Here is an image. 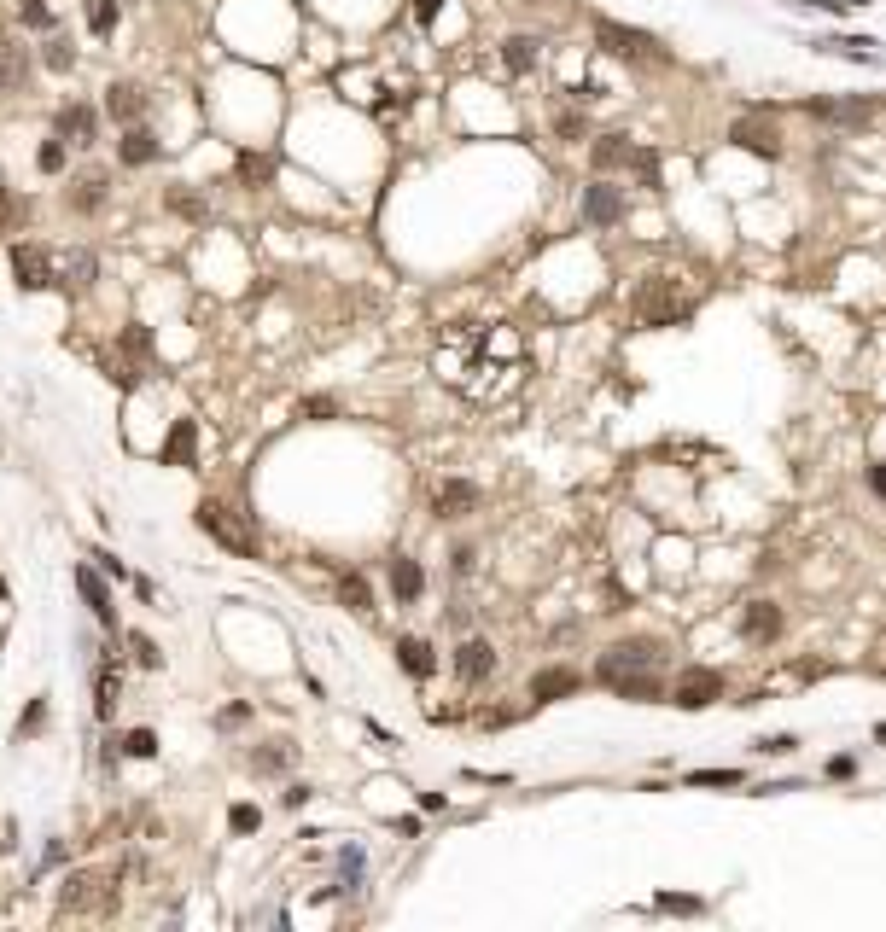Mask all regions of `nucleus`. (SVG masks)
Listing matches in <instances>:
<instances>
[{
	"label": "nucleus",
	"mask_w": 886,
	"mask_h": 932,
	"mask_svg": "<svg viewBox=\"0 0 886 932\" xmlns=\"http://www.w3.org/2000/svg\"><path fill=\"white\" fill-rule=\"evenodd\" d=\"M193 519H199V531L205 536H216V542H222V548H228V554H239V560H257V554H263V536L251 531V525H245V519H239L234 507H222V501H199V513H193Z\"/></svg>",
	"instance_id": "f257e3e1"
},
{
	"label": "nucleus",
	"mask_w": 886,
	"mask_h": 932,
	"mask_svg": "<svg viewBox=\"0 0 886 932\" xmlns=\"http://www.w3.org/2000/svg\"><path fill=\"white\" fill-rule=\"evenodd\" d=\"M595 41H601L613 59H630V65H665V59H671L659 35L630 30V24H618V18H601V24H595Z\"/></svg>",
	"instance_id": "f03ea898"
},
{
	"label": "nucleus",
	"mask_w": 886,
	"mask_h": 932,
	"mask_svg": "<svg viewBox=\"0 0 886 932\" xmlns=\"http://www.w3.org/2000/svg\"><path fill=\"white\" fill-rule=\"evenodd\" d=\"M659 665H665V647H659L653 635H636V641L607 647L601 665H595V676H601V682H618V676H630V670H659Z\"/></svg>",
	"instance_id": "7ed1b4c3"
},
{
	"label": "nucleus",
	"mask_w": 886,
	"mask_h": 932,
	"mask_svg": "<svg viewBox=\"0 0 886 932\" xmlns=\"http://www.w3.org/2000/svg\"><path fill=\"white\" fill-rule=\"evenodd\" d=\"M636 321L642 327H671V321H688V298L677 292V280H648L636 292Z\"/></svg>",
	"instance_id": "20e7f679"
},
{
	"label": "nucleus",
	"mask_w": 886,
	"mask_h": 932,
	"mask_svg": "<svg viewBox=\"0 0 886 932\" xmlns=\"http://www.w3.org/2000/svg\"><path fill=\"white\" fill-rule=\"evenodd\" d=\"M712 699H723V670H682L671 688V705L682 711H706Z\"/></svg>",
	"instance_id": "39448f33"
},
{
	"label": "nucleus",
	"mask_w": 886,
	"mask_h": 932,
	"mask_svg": "<svg viewBox=\"0 0 886 932\" xmlns=\"http://www.w3.org/2000/svg\"><path fill=\"white\" fill-rule=\"evenodd\" d=\"M105 193H111V175H105V169H82V175L65 187V210L70 216H100Z\"/></svg>",
	"instance_id": "423d86ee"
},
{
	"label": "nucleus",
	"mask_w": 886,
	"mask_h": 932,
	"mask_svg": "<svg viewBox=\"0 0 886 932\" xmlns=\"http://www.w3.org/2000/svg\"><path fill=\"white\" fill-rule=\"evenodd\" d=\"M478 501H484V490L473 478H443L438 496H432V513L438 519H467V513H478Z\"/></svg>",
	"instance_id": "0eeeda50"
},
{
	"label": "nucleus",
	"mask_w": 886,
	"mask_h": 932,
	"mask_svg": "<svg viewBox=\"0 0 886 932\" xmlns=\"http://www.w3.org/2000/svg\"><path fill=\"white\" fill-rule=\"evenodd\" d=\"M583 222H589V228H618V222H624V193H618L613 181L583 187Z\"/></svg>",
	"instance_id": "6e6552de"
},
{
	"label": "nucleus",
	"mask_w": 886,
	"mask_h": 932,
	"mask_svg": "<svg viewBox=\"0 0 886 932\" xmlns=\"http://www.w3.org/2000/svg\"><path fill=\"white\" fill-rule=\"evenodd\" d=\"M158 152H164V140L146 129V123H129V129H123V140H117V164H123V169L158 164Z\"/></svg>",
	"instance_id": "1a4fd4ad"
},
{
	"label": "nucleus",
	"mask_w": 886,
	"mask_h": 932,
	"mask_svg": "<svg viewBox=\"0 0 886 932\" xmlns=\"http://www.w3.org/2000/svg\"><path fill=\"white\" fill-rule=\"evenodd\" d=\"M105 117H111L117 129L140 123V117H146V88H140V82H111V88H105Z\"/></svg>",
	"instance_id": "9d476101"
},
{
	"label": "nucleus",
	"mask_w": 886,
	"mask_h": 932,
	"mask_svg": "<svg viewBox=\"0 0 886 932\" xmlns=\"http://www.w3.org/2000/svg\"><path fill=\"white\" fill-rule=\"evenodd\" d=\"M729 140H735V146H741V152H758V158H770V164H776V158H782V134L770 129V123H764V117H741V123H735V129H729Z\"/></svg>",
	"instance_id": "9b49d317"
},
{
	"label": "nucleus",
	"mask_w": 886,
	"mask_h": 932,
	"mask_svg": "<svg viewBox=\"0 0 886 932\" xmlns=\"http://www.w3.org/2000/svg\"><path fill=\"white\" fill-rule=\"evenodd\" d=\"M12 274L24 292H41V286H53V257L41 245H12Z\"/></svg>",
	"instance_id": "f8f14e48"
},
{
	"label": "nucleus",
	"mask_w": 886,
	"mask_h": 932,
	"mask_svg": "<svg viewBox=\"0 0 886 932\" xmlns=\"http://www.w3.org/2000/svg\"><path fill=\"white\" fill-rule=\"evenodd\" d=\"M589 164H595V175L630 169V164H636V140H630V134H595V146H589Z\"/></svg>",
	"instance_id": "ddd939ff"
},
{
	"label": "nucleus",
	"mask_w": 886,
	"mask_h": 932,
	"mask_svg": "<svg viewBox=\"0 0 886 932\" xmlns=\"http://www.w3.org/2000/svg\"><path fill=\"white\" fill-rule=\"evenodd\" d=\"M59 140H76V146H100V117H94V105H65L59 111V123H53Z\"/></svg>",
	"instance_id": "4468645a"
},
{
	"label": "nucleus",
	"mask_w": 886,
	"mask_h": 932,
	"mask_svg": "<svg viewBox=\"0 0 886 932\" xmlns=\"http://www.w3.org/2000/svg\"><path fill=\"white\" fill-rule=\"evenodd\" d=\"M741 635L747 641H776L782 635V606L776 600H747L741 606Z\"/></svg>",
	"instance_id": "2eb2a0df"
},
{
	"label": "nucleus",
	"mask_w": 886,
	"mask_h": 932,
	"mask_svg": "<svg viewBox=\"0 0 886 932\" xmlns=\"http://www.w3.org/2000/svg\"><path fill=\"white\" fill-rule=\"evenodd\" d=\"M455 670H461V682H484V676L496 670V647H490L484 635H467V641L455 647Z\"/></svg>",
	"instance_id": "dca6fc26"
},
{
	"label": "nucleus",
	"mask_w": 886,
	"mask_h": 932,
	"mask_svg": "<svg viewBox=\"0 0 886 932\" xmlns=\"http://www.w3.org/2000/svg\"><path fill=\"white\" fill-rule=\"evenodd\" d=\"M70 577H76V589H82V600L94 606V618H100L105 630H117V612H111V589H105V577H100V571H94V566H76Z\"/></svg>",
	"instance_id": "f3484780"
},
{
	"label": "nucleus",
	"mask_w": 886,
	"mask_h": 932,
	"mask_svg": "<svg viewBox=\"0 0 886 932\" xmlns=\"http://www.w3.org/2000/svg\"><path fill=\"white\" fill-rule=\"evenodd\" d=\"M385 577H391V595H397V606H414V600L426 595V571H420V560H409V554H397Z\"/></svg>",
	"instance_id": "a211bd4d"
},
{
	"label": "nucleus",
	"mask_w": 886,
	"mask_h": 932,
	"mask_svg": "<svg viewBox=\"0 0 886 932\" xmlns=\"http://www.w3.org/2000/svg\"><path fill=\"white\" fill-rule=\"evenodd\" d=\"M811 111L828 117V123H840V129H869L875 123V105L869 100H811Z\"/></svg>",
	"instance_id": "6ab92c4d"
},
{
	"label": "nucleus",
	"mask_w": 886,
	"mask_h": 932,
	"mask_svg": "<svg viewBox=\"0 0 886 932\" xmlns=\"http://www.w3.org/2000/svg\"><path fill=\"white\" fill-rule=\"evenodd\" d=\"M578 670H566V665H548V670H537L531 676V699L537 705H548V699H566V694H578Z\"/></svg>",
	"instance_id": "aec40b11"
},
{
	"label": "nucleus",
	"mask_w": 886,
	"mask_h": 932,
	"mask_svg": "<svg viewBox=\"0 0 886 932\" xmlns=\"http://www.w3.org/2000/svg\"><path fill=\"white\" fill-rule=\"evenodd\" d=\"M397 665L409 670L414 682H426V676L438 670V653H432V641H420V635H397Z\"/></svg>",
	"instance_id": "412c9836"
},
{
	"label": "nucleus",
	"mask_w": 886,
	"mask_h": 932,
	"mask_svg": "<svg viewBox=\"0 0 886 932\" xmlns=\"http://www.w3.org/2000/svg\"><path fill=\"white\" fill-rule=\"evenodd\" d=\"M251 775H286L292 769V740H269V746H257L251 758H245Z\"/></svg>",
	"instance_id": "4be33fe9"
},
{
	"label": "nucleus",
	"mask_w": 886,
	"mask_h": 932,
	"mask_svg": "<svg viewBox=\"0 0 886 932\" xmlns=\"http://www.w3.org/2000/svg\"><path fill=\"white\" fill-rule=\"evenodd\" d=\"M822 53H840V59H857V65H881V41H869V35H834V41H822Z\"/></svg>",
	"instance_id": "5701e85b"
},
{
	"label": "nucleus",
	"mask_w": 886,
	"mask_h": 932,
	"mask_svg": "<svg viewBox=\"0 0 886 932\" xmlns=\"http://www.w3.org/2000/svg\"><path fill=\"white\" fill-rule=\"evenodd\" d=\"M537 53H543L537 35H508V41H502V65H508L513 76H531V70H537Z\"/></svg>",
	"instance_id": "b1692460"
},
{
	"label": "nucleus",
	"mask_w": 886,
	"mask_h": 932,
	"mask_svg": "<svg viewBox=\"0 0 886 932\" xmlns=\"http://www.w3.org/2000/svg\"><path fill=\"white\" fill-rule=\"evenodd\" d=\"M607 688H613L618 699H642V705H648V699H665V688H659L653 670H630V676H618V682H607Z\"/></svg>",
	"instance_id": "393cba45"
},
{
	"label": "nucleus",
	"mask_w": 886,
	"mask_h": 932,
	"mask_svg": "<svg viewBox=\"0 0 886 932\" xmlns=\"http://www.w3.org/2000/svg\"><path fill=\"white\" fill-rule=\"evenodd\" d=\"M193 443H199V426L193 420H175L170 443H164V466H193Z\"/></svg>",
	"instance_id": "a878e982"
},
{
	"label": "nucleus",
	"mask_w": 886,
	"mask_h": 932,
	"mask_svg": "<svg viewBox=\"0 0 886 932\" xmlns=\"http://www.w3.org/2000/svg\"><path fill=\"white\" fill-rule=\"evenodd\" d=\"M164 204H170V216H181V222H210V204L193 193V187H170L164 193Z\"/></svg>",
	"instance_id": "bb28decb"
},
{
	"label": "nucleus",
	"mask_w": 886,
	"mask_h": 932,
	"mask_svg": "<svg viewBox=\"0 0 886 932\" xmlns=\"http://www.w3.org/2000/svg\"><path fill=\"white\" fill-rule=\"evenodd\" d=\"M41 65L53 70V76H70V70H76V47H70L65 35H47V41H41Z\"/></svg>",
	"instance_id": "cd10ccee"
},
{
	"label": "nucleus",
	"mask_w": 886,
	"mask_h": 932,
	"mask_svg": "<svg viewBox=\"0 0 886 932\" xmlns=\"http://www.w3.org/2000/svg\"><path fill=\"white\" fill-rule=\"evenodd\" d=\"M24 82H30V59H24L18 47H0V88H6V94H18Z\"/></svg>",
	"instance_id": "c85d7f7f"
},
{
	"label": "nucleus",
	"mask_w": 886,
	"mask_h": 932,
	"mask_svg": "<svg viewBox=\"0 0 886 932\" xmlns=\"http://www.w3.org/2000/svg\"><path fill=\"white\" fill-rule=\"evenodd\" d=\"M65 140H59V134H47V140H41V152H35V169H41V175H65Z\"/></svg>",
	"instance_id": "c756f323"
},
{
	"label": "nucleus",
	"mask_w": 886,
	"mask_h": 932,
	"mask_svg": "<svg viewBox=\"0 0 886 932\" xmlns=\"http://www.w3.org/2000/svg\"><path fill=\"white\" fill-rule=\"evenodd\" d=\"M94 274H100L94 251H70V263H65V286H94Z\"/></svg>",
	"instance_id": "7c9ffc66"
},
{
	"label": "nucleus",
	"mask_w": 886,
	"mask_h": 932,
	"mask_svg": "<svg viewBox=\"0 0 886 932\" xmlns=\"http://www.w3.org/2000/svg\"><path fill=\"white\" fill-rule=\"evenodd\" d=\"M339 600L350 606V612H368V606H374V600H368V577H356V571L339 577Z\"/></svg>",
	"instance_id": "2f4dec72"
},
{
	"label": "nucleus",
	"mask_w": 886,
	"mask_h": 932,
	"mask_svg": "<svg viewBox=\"0 0 886 932\" xmlns=\"http://www.w3.org/2000/svg\"><path fill=\"white\" fill-rule=\"evenodd\" d=\"M88 30H94V35L117 30V0H88Z\"/></svg>",
	"instance_id": "473e14b6"
},
{
	"label": "nucleus",
	"mask_w": 886,
	"mask_h": 932,
	"mask_svg": "<svg viewBox=\"0 0 886 932\" xmlns=\"http://www.w3.org/2000/svg\"><path fill=\"white\" fill-rule=\"evenodd\" d=\"M554 134H560V140H583V134H589V117H583V111H554Z\"/></svg>",
	"instance_id": "72a5a7b5"
},
{
	"label": "nucleus",
	"mask_w": 886,
	"mask_h": 932,
	"mask_svg": "<svg viewBox=\"0 0 886 932\" xmlns=\"http://www.w3.org/2000/svg\"><path fill=\"white\" fill-rule=\"evenodd\" d=\"M94 711H100V717H111V711H117V694H123V682H117V676H111V670H100V688H94Z\"/></svg>",
	"instance_id": "f704fd0d"
},
{
	"label": "nucleus",
	"mask_w": 886,
	"mask_h": 932,
	"mask_svg": "<svg viewBox=\"0 0 886 932\" xmlns=\"http://www.w3.org/2000/svg\"><path fill=\"white\" fill-rule=\"evenodd\" d=\"M18 18H24L30 30H53V6H47V0H18Z\"/></svg>",
	"instance_id": "c9c22d12"
},
{
	"label": "nucleus",
	"mask_w": 886,
	"mask_h": 932,
	"mask_svg": "<svg viewBox=\"0 0 886 932\" xmlns=\"http://www.w3.org/2000/svg\"><path fill=\"white\" fill-rule=\"evenodd\" d=\"M694 787H741V769H694Z\"/></svg>",
	"instance_id": "e433bc0d"
},
{
	"label": "nucleus",
	"mask_w": 886,
	"mask_h": 932,
	"mask_svg": "<svg viewBox=\"0 0 886 932\" xmlns=\"http://www.w3.org/2000/svg\"><path fill=\"white\" fill-rule=\"evenodd\" d=\"M129 647H135V659H140V665H146V670H158V665H164V653H158V641H152V635H129Z\"/></svg>",
	"instance_id": "4c0bfd02"
},
{
	"label": "nucleus",
	"mask_w": 886,
	"mask_h": 932,
	"mask_svg": "<svg viewBox=\"0 0 886 932\" xmlns=\"http://www.w3.org/2000/svg\"><path fill=\"white\" fill-rule=\"evenodd\" d=\"M257 822H263V810H257V804H234V810H228V828H234V833H257Z\"/></svg>",
	"instance_id": "58836bf2"
},
{
	"label": "nucleus",
	"mask_w": 886,
	"mask_h": 932,
	"mask_svg": "<svg viewBox=\"0 0 886 932\" xmlns=\"http://www.w3.org/2000/svg\"><path fill=\"white\" fill-rule=\"evenodd\" d=\"M88 886H94L88 874H70V880H65V892H59V903H65V909H82V903H88Z\"/></svg>",
	"instance_id": "ea45409f"
},
{
	"label": "nucleus",
	"mask_w": 886,
	"mask_h": 932,
	"mask_svg": "<svg viewBox=\"0 0 886 932\" xmlns=\"http://www.w3.org/2000/svg\"><path fill=\"white\" fill-rule=\"evenodd\" d=\"M123 746H129V758H152V752H158V734L135 729V734H123Z\"/></svg>",
	"instance_id": "a19ab883"
},
{
	"label": "nucleus",
	"mask_w": 886,
	"mask_h": 932,
	"mask_svg": "<svg viewBox=\"0 0 886 932\" xmlns=\"http://www.w3.org/2000/svg\"><path fill=\"white\" fill-rule=\"evenodd\" d=\"M298 414H304V420H333V414H339V402H333V397H304V402H298Z\"/></svg>",
	"instance_id": "79ce46f5"
},
{
	"label": "nucleus",
	"mask_w": 886,
	"mask_h": 932,
	"mask_svg": "<svg viewBox=\"0 0 886 932\" xmlns=\"http://www.w3.org/2000/svg\"><path fill=\"white\" fill-rule=\"evenodd\" d=\"M239 175H245V181H269L274 158H251V152H245V158H239Z\"/></svg>",
	"instance_id": "37998d69"
},
{
	"label": "nucleus",
	"mask_w": 886,
	"mask_h": 932,
	"mask_svg": "<svg viewBox=\"0 0 886 932\" xmlns=\"http://www.w3.org/2000/svg\"><path fill=\"white\" fill-rule=\"evenodd\" d=\"M659 909H665V915H700L706 903L700 898H659Z\"/></svg>",
	"instance_id": "c03bdc74"
},
{
	"label": "nucleus",
	"mask_w": 886,
	"mask_h": 932,
	"mask_svg": "<svg viewBox=\"0 0 886 932\" xmlns=\"http://www.w3.org/2000/svg\"><path fill=\"white\" fill-rule=\"evenodd\" d=\"M793 746H799V740H793V734H770V740H758V752H770V758H787V752H793Z\"/></svg>",
	"instance_id": "a18cd8bd"
},
{
	"label": "nucleus",
	"mask_w": 886,
	"mask_h": 932,
	"mask_svg": "<svg viewBox=\"0 0 886 932\" xmlns=\"http://www.w3.org/2000/svg\"><path fill=\"white\" fill-rule=\"evenodd\" d=\"M245 717H251V711H245V705H228V711H222V717H216V723H222V729H239V723H245Z\"/></svg>",
	"instance_id": "49530a36"
},
{
	"label": "nucleus",
	"mask_w": 886,
	"mask_h": 932,
	"mask_svg": "<svg viewBox=\"0 0 886 932\" xmlns=\"http://www.w3.org/2000/svg\"><path fill=\"white\" fill-rule=\"evenodd\" d=\"M309 799H315V793H309V787H286V810H304Z\"/></svg>",
	"instance_id": "de8ad7c7"
},
{
	"label": "nucleus",
	"mask_w": 886,
	"mask_h": 932,
	"mask_svg": "<svg viewBox=\"0 0 886 932\" xmlns=\"http://www.w3.org/2000/svg\"><path fill=\"white\" fill-rule=\"evenodd\" d=\"M852 758H828V775H834V781H846V775H852Z\"/></svg>",
	"instance_id": "09e8293b"
},
{
	"label": "nucleus",
	"mask_w": 886,
	"mask_h": 932,
	"mask_svg": "<svg viewBox=\"0 0 886 932\" xmlns=\"http://www.w3.org/2000/svg\"><path fill=\"white\" fill-rule=\"evenodd\" d=\"M869 484H875V496H886V461L869 466Z\"/></svg>",
	"instance_id": "8fccbe9b"
},
{
	"label": "nucleus",
	"mask_w": 886,
	"mask_h": 932,
	"mask_svg": "<svg viewBox=\"0 0 886 932\" xmlns=\"http://www.w3.org/2000/svg\"><path fill=\"white\" fill-rule=\"evenodd\" d=\"M414 12H420V24H432V18H438V0H420Z\"/></svg>",
	"instance_id": "3c124183"
},
{
	"label": "nucleus",
	"mask_w": 886,
	"mask_h": 932,
	"mask_svg": "<svg viewBox=\"0 0 886 932\" xmlns=\"http://www.w3.org/2000/svg\"><path fill=\"white\" fill-rule=\"evenodd\" d=\"M513 6H548V0H513Z\"/></svg>",
	"instance_id": "603ef678"
},
{
	"label": "nucleus",
	"mask_w": 886,
	"mask_h": 932,
	"mask_svg": "<svg viewBox=\"0 0 886 932\" xmlns=\"http://www.w3.org/2000/svg\"><path fill=\"white\" fill-rule=\"evenodd\" d=\"M875 740H881V746H886V723H881V729H875Z\"/></svg>",
	"instance_id": "864d4df0"
},
{
	"label": "nucleus",
	"mask_w": 886,
	"mask_h": 932,
	"mask_svg": "<svg viewBox=\"0 0 886 932\" xmlns=\"http://www.w3.org/2000/svg\"><path fill=\"white\" fill-rule=\"evenodd\" d=\"M0 600H6V583H0Z\"/></svg>",
	"instance_id": "5fc2aeb1"
}]
</instances>
